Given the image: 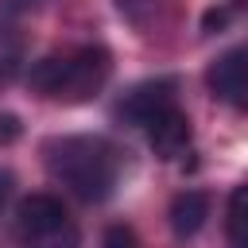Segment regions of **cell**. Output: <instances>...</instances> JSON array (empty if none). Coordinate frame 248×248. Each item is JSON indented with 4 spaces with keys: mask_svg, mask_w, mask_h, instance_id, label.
<instances>
[{
    "mask_svg": "<svg viewBox=\"0 0 248 248\" xmlns=\"http://www.w3.org/2000/svg\"><path fill=\"white\" fill-rule=\"evenodd\" d=\"M43 159L50 178L89 205L105 202L116 190L120 159H116V147L101 136H54L43 143Z\"/></svg>",
    "mask_w": 248,
    "mask_h": 248,
    "instance_id": "obj_1",
    "label": "cell"
},
{
    "mask_svg": "<svg viewBox=\"0 0 248 248\" xmlns=\"http://www.w3.org/2000/svg\"><path fill=\"white\" fill-rule=\"evenodd\" d=\"M112 74V54L97 43L89 46H78V50H66V54H46L39 58L31 70H27V81L35 93L43 97H54V101H66V105H78V101H89L105 89Z\"/></svg>",
    "mask_w": 248,
    "mask_h": 248,
    "instance_id": "obj_2",
    "label": "cell"
},
{
    "mask_svg": "<svg viewBox=\"0 0 248 248\" xmlns=\"http://www.w3.org/2000/svg\"><path fill=\"white\" fill-rule=\"evenodd\" d=\"M16 236L19 248H78L81 232L50 194H31L16 209Z\"/></svg>",
    "mask_w": 248,
    "mask_h": 248,
    "instance_id": "obj_3",
    "label": "cell"
},
{
    "mask_svg": "<svg viewBox=\"0 0 248 248\" xmlns=\"http://www.w3.org/2000/svg\"><path fill=\"white\" fill-rule=\"evenodd\" d=\"M205 85H209V93L217 101L248 108V43L217 54L209 62V70H205Z\"/></svg>",
    "mask_w": 248,
    "mask_h": 248,
    "instance_id": "obj_4",
    "label": "cell"
},
{
    "mask_svg": "<svg viewBox=\"0 0 248 248\" xmlns=\"http://www.w3.org/2000/svg\"><path fill=\"white\" fill-rule=\"evenodd\" d=\"M170 105H174V81H170V78H151V81L132 85V89L120 97L116 116L128 120V124H136V128H143L151 116H159V112L170 108Z\"/></svg>",
    "mask_w": 248,
    "mask_h": 248,
    "instance_id": "obj_5",
    "label": "cell"
},
{
    "mask_svg": "<svg viewBox=\"0 0 248 248\" xmlns=\"http://www.w3.org/2000/svg\"><path fill=\"white\" fill-rule=\"evenodd\" d=\"M143 132H147L151 151H155L159 159H167V163L182 159V155L190 151V140H194V132H190V116H186L178 105H170V108H163L159 116H151V120L143 124Z\"/></svg>",
    "mask_w": 248,
    "mask_h": 248,
    "instance_id": "obj_6",
    "label": "cell"
},
{
    "mask_svg": "<svg viewBox=\"0 0 248 248\" xmlns=\"http://www.w3.org/2000/svg\"><path fill=\"white\" fill-rule=\"evenodd\" d=\"M209 217V198L202 190H182L174 202H170V229L174 236H194Z\"/></svg>",
    "mask_w": 248,
    "mask_h": 248,
    "instance_id": "obj_7",
    "label": "cell"
},
{
    "mask_svg": "<svg viewBox=\"0 0 248 248\" xmlns=\"http://www.w3.org/2000/svg\"><path fill=\"white\" fill-rule=\"evenodd\" d=\"M229 248H248V186H236L229 198Z\"/></svg>",
    "mask_w": 248,
    "mask_h": 248,
    "instance_id": "obj_8",
    "label": "cell"
},
{
    "mask_svg": "<svg viewBox=\"0 0 248 248\" xmlns=\"http://www.w3.org/2000/svg\"><path fill=\"white\" fill-rule=\"evenodd\" d=\"M159 8H163V0H116V12L136 27H147L159 16Z\"/></svg>",
    "mask_w": 248,
    "mask_h": 248,
    "instance_id": "obj_9",
    "label": "cell"
},
{
    "mask_svg": "<svg viewBox=\"0 0 248 248\" xmlns=\"http://www.w3.org/2000/svg\"><path fill=\"white\" fill-rule=\"evenodd\" d=\"M16 66H19V39L0 31V81H8L16 74Z\"/></svg>",
    "mask_w": 248,
    "mask_h": 248,
    "instance_id": "obj_10",
    "label": "cell"
},
{
    "mask_svg": "<svg viewBox=\"0 0 248 248\" xmlns=\"http://www.w3.org/2000/svg\"><path fill=\"white\" fill-rule=\"evenodd\" d=\"M101 248H140V240H136V232H132L128 225H108Z\"/></svg>",
    "mask_w": 248,
    "mask_h": 248,
    "instance_id": "obj_11",
    "label": "cell"
},
{
    "mask_svg": "<svg viewBox=\"0 0 248 248\" xmlns=\"http://www.w3.org/2000/svg\"><path fill=\"white\" fill-rule=\"evenodd\" d=\"M12 140H19V116L0 112V147H4V143H12Z\"/></svg>",
    "mask_w": 248,
    "mask_h": 248,
    "instance_id": "obj_12",
    "label": "cell"
},
{
    "mask_svg": "<svg viewBox=\"0 0 248 248\" xmlns=\"http://www.w3.org/2000/svg\"><path fill=\"white\" fill-rule=\"evenodd\" d=\"M12 198V174L8 170H0V209H4V202Z\"/></svg>",
    "mask_w": 248,
    "mask_h": 248,
    "instance_id": "obj_13",
    "label": "cell"
},
{
    "mask_svg": "<svg viewBox=\"0 0 248 248\" xmlns=\"http://www.w3.org/2000/svg\"><path fill=\"white\" fill-rule=\"evenodd\" d=\"M31 4H39V0H8V8H12V12H19V8H31Z\"/></svg>",
    "mask_w": 248,
    "mask_h": 248,
    "instance_id": "obj_14",
    "label": "cell"
}]
</instances>
